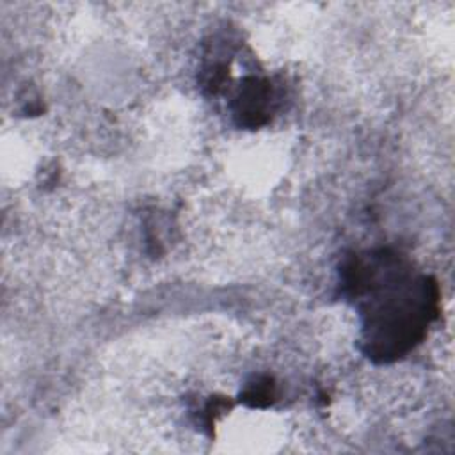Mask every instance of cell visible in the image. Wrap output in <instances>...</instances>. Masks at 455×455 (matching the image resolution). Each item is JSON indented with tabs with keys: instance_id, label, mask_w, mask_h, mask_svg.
I'll list each match as a JSON object with an SVG mask.
<instances>
[{
	"instance_id": "obj_2",
	"label": "cell",
	"mask_w": 455,
	"mask_h": 455,
	"mask_svg": "<svg viewBox=\"0 0 455 455\" xmlns=\"http://www.w3.org/2000/svg\"><path fill=\"white\" fill-rule=\"evenodd\" d=\"M275 103L277 92L268 78L247 76L231 100V114L240 128L254 130L270 121Z\"/></svg>"
},
{
	"instance_id": "obj_3",
	"label": "cell",
	"mask_w": 455,
	"mask_h": 455,
	"mask_svg": "<svg viewBox=\"0 0 455 455\" xmlns=\"http://www.w3.org/2000/svg\"><path fill=\"white\" fill-rule=\"evenodd\" d=\"M275 400V384L268 375H256L245 384L240 393V402L252 409H263L272 405Z\"/></svg>"
},
{
	"instance_id": "obj_1",
	"label": "cell",
	"mask_w": 455,
	"mask_h": 455,
	"mask_svg": "<svg viewBox=\"0 0 455 455\" xmlns=\"http://www.w3.org/2000/svg\"><path fill=\"white\" fill-rule=\"evenodd\" d=\"M339 290L355 300L361 316V350L379 364L405 357L439 316V284L416 272L398 252H352L339 265Z\"/></svg>"
}]
</instances>
